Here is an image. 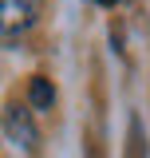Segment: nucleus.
<instances>
[{
    "label": "nucleus",
    "instance_id": "obj_3",
    "mask_svg": "<svg viewBox=\"0 0 150 158\" xmlns=\"http://www.w3.org/2000/svg\"><path fill=\"white\" fill-rule=\"evenodd\" d=\"M28 103L36 107V111H48L52 103H56V87H52V79L36 75L32 83H28Z\"/></svg>",
    "mask_w": 150,
    "mask_h": 158
},
{
    "label": "nucleus",
    "instance_id": "obj_2",
    "mask_svg": "<svg viewBox=\"0 0 150 158\" xmlns=\"http://www.w3.org/2000/svg\"><path fill=\"white\" fill-rule=\"evenodd\" d=\"M36 20V0H0V32H24Z\"/></svg>",
    "mask_w": 150,
    "mask_h": 158
},
{
    "label": "nucleus",
    "instance_id": "obj_4",
    "mask_svg": "<svg viewBox=\"0 0 150 158\" xmlns=\"http://www.w3.org/2000/svg\"><path fill=\"white\" fill-rule=\"evenodd\" d=\"M95 4H103V8H115V4H123V0H95Z\"/></svg>",
    "mask_w": 150,
    "mask_h": 158
},
{
    "label": "nucleus",
    "instance_id": "obj_1",
    "mask_svg": "<svg viewBox=\"0 0 150 158\" xmlns=\"http://www.w3.org/2000/svg\"><path fill=\"white\" fill-rule=\"evenodd\" d=\"M0 127H4V135L8 142H16L20 150H32L36 146V123H32V111L24 107V103H8L4 107V115H0Z\"/></svg>",
    "mask_w": 150,
    "mask_h": 158
}]
</instances>
